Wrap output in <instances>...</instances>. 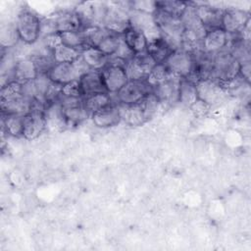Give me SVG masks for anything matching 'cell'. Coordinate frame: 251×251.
<instances>
[{
  "mask_svg": "<svg viewBox=\"0 0 251 251\" xmlns=\"http://www.w3.org/2000/svg\"><path fill=\"white\" fill-rule=\"evenodd\" d=\"M150 93H152V87L146 80H128L116 93V96L121 105L129 106L139 103Z\"/></svg>",
  "mask_w": 251,
  "mask_h": 251,
  "instance_id": "cell-7",
  "label": "cell"
},
{
  "mask_svg": "<svg viewBox=\"0 0 251 251\" xmlns=\"http://www.w3.org/2000/svg\"><path fill=\"white\" fill-rule=\"evenodd\" d=\"M240 63L225 48L213 56V79L219 82L231 80L238 76Z\"/></svg>",
  "mask_w": 251,
  "mask_h": 251,
  "instance_id": "cell-4",
  "label": "cell"
},
{
  "mask_svg": "<svg viewBox=\"0 0 251 251\" xmlns=\"http://www.w3.org/2000/svg\"><path fill=\"white\" fill-rule=\"evenodd\" d=\"M23 121L24 116L3 114V129L10 136H23Z\"/></svg>",
  "mask_w": 251,
  "mask_h": 251,
  "instance_id": "cell-28",
  "label": "cell"
},
{
  "mask_svg": "<svg viewBox=\"0 0 251 251\" xmlns=\"http://www.w3.org/2000/svg\"><path fill=\"white\" fill-rule=\"evenodd\" d=\"M250 62H245L240 64V68H239V73L238 75L246 82L249 83L250 82Z\"/></svg>",
  "mask_w": 251,
  "mask_h": 251,
  "instance_id": "cell-41",
  "label": "cell"
},
{
  "mask_svg": "<svg viewBox=\"0 0 251 251\" xmlns=\"http://www.w3.org/2000/svg\"><path fill=\"white\" fill-rule=\"evenodd\" d=\"M122 106L123 108L120 107V110L122 113V119L125 120V122L128 126H139L144 125L146 122H148L140 103L129 105V106H125V105H122Z\"/></svg>",
  "mask_w": 251,
  "mask_h": 251,
  "instance_id": "cell-23",
  "label": "cell"
},
{
  "mask_svg": "<svg viewBox=\"0 0 251 251\" xmlns=\"http://www.w3.org/2000/svg\"><path fill=\"white\" fill-rule=\"evenodd\" d=\"M154 21L158 26L163 39L172 48V50H176L181 48V34L183 32L184 26L180 19H175L159 9L153 14Z\"/></svg>",
  "mask_w": 251,
  "mask_h": 251,
  "instance_id": "cell-1",
  "label": "cell"
},
{
  "mask_svg": "<svg viewBox=\"0 0 251 251\" xmlns=\"http://www.w3.org/2000/svg\"><path fill=\"white\" fill-rule=\"evenodd\" d=\"M81 59L92 71H102L109 63L110 57L105 55L97 47L87 46L81 50Z\"/></svg>",
  "mask_w": 251,
  "mask_h": 251,
  "instance_id": "cell-19",
  "label": "cell"
},
{
  "mask_svg": "<svg viewBox=\"0 0 251 251\" xmlns=\"http://www.w3.org/2000/svg\"><path fill=\"white\" fill-rule=\"evenodd\" d=\"M121 37L122 35H118L109 31L97 45V48L108 57H112L119 47Z\"/></svg>",
  "mask_w": 251,
  "mask_h": 251,
  "instance_id": "cell-33",
  "label": "cell"
},
{
  "mask_svg": "<svg viewBox=\"0 0 251 251\" xmlns=\"http://www.w3.org/2000/svg\"><path fill=\"white\" fill-rule=\"evenodd\" d=\"M164 64L173 75L180 78L189 77L194 67L192 54L182 49L172 51Z\"/></svg>",
  "mask_w": 251,
  "mask_h": 251,
  "instance_id": "cell-9",
  "label": "cell"
},
{
  "mask_svg": "<svg viewBox=\"0 0 251 251\" xmlns=\"http://www.w3.org/2000/svg\"><path fill=\"white\" fill-rule=\"evenodd\" d=\"M38 74V69L31 58L21 59L17 61L13 66V79L21 83L35 79Z\"/></svg>",
  "mask_w": 251,
  "mask_h": 251,
  "instance_id": "cell-18",
  "label": "cell"
},
{
  "mask_svg": "<svg viewBox=\"0 0 251 251\" xmlns=\"http://www.w3.org/2000/svg\"><path fill=\"white\" fill-rule=\"evenodd\" d=\"M16 24H4L0 27V45L2 48H12L20 41Z\"/></svg>",
  "mask_w": 251,
  "mask_h": 251,
  "instance_id": "cell-27",
  "label": "cell"
},
{
  "mask_svg": "<svg viewBox=\"0 0 251 251\" xmlns=\"http://www.w3.org/2000/svg\"><path fill=\"white\" fill-rule=\"evenodd\" d=\"M195 11L198 20L207 30L221 27L224 10L207 4H201L195 6Z\"/></svg>",
  "mask_w": 251,
  "mask_h": 251,
  "instance_id": "cell-16",
  "label": "cell"
},
{
  "mask_svg": "<svg viewBox=\"0 0 251 251\" xmlns=\"http://www.w3.org/2000/svg\"><path fill=\"white\" fill-rule=\"evenodd\" d=\"M31 102L23 95L11 100L0 102L2 114L25 116L31 111Z\"/></svg>",
  "mask_w": 251,
  "mask_h": 251,
  "instance_id": "cell-20",
  "label": "cell"
},
{
  "mask_svg": "<svg viewBox=\"0 0 251 251\" xmlns=\"http://www.w3.org/2000/svg\"><path fill=\"white\" fill-rule=\"evenodd\" d=\"M90 71V69L79 57L74 63H55L48 71L47 75L54 83L64 85L68 82L77 80L80 75Z\"/></svg>",
  "mask_w": 251,
  "mask_h": 251,
  "instance_id": "cell-5",
  "label": "cell"
},
{
  "mask_svg": "<svg viewBox=\"0 0 251 251\" xmlns=\"http://www.w3.org/2000/svg\"><path fill=\"white\" fill-rule=\"evenodd\" d=\"M46 128L44 111L32 109L28 114L24 116L23 121V137L26 140L37 138Z\"/></svg>",
  "mask_w": 251,
  "mask_h": 251,
  "instance_id": "cell-11",
  "label": "cell"
},
{
  "mask_svg": "<svg viewBox=\"0 0 251 251\" xmlns=\"http://www.w3.org/2000/svg\"><path fill=\"white\" fill-rule=\"evenodd\" d=\"M16 27L21 41L32 45L41 36V19L31 10L23 9L17 16Z\"/></svg>",
  "mask_w": 251,
  "mask_h": 251,
  "instance_id": "cell-2",
  "label": "cell"
},
{
  "mask_svg": "<svg viewBox=\"0 0 251 251\" xmlns=\"http://www.w3.org/2000/svg\"><path fill=\"white\" fill-rule=\"evenodd\" d=\"M197 100L198 95L195 83L186 77L180 78L178 83V102L190 108Z\"/></svg>",
  "mask_w": 251,
  "mask_h": 251,
  "instance_id": "cell-22",
  "label": "cell"
},
{
  "mask_svg": "<svg viewBox=\"0 0 251 251\" xmlns=\"http://www.w3.org/2000/svg\"><path fill=\"white\" fill-rule=\"evenodd\" d=\"M134 56V53L128 48V46L126 44V42L124 41L123 37H121V41L119 44V47L116 51V53L112 56L115 58H119L121 60H123L124 62H128L129 60H131Z\"/></svg>",
  "mask_w": 251,
  "mask_h": 251,
  "instance_id": "cell-39",
  "label": "cell"
},
{
  "mask_svg": "<svg viewBox=\"0 0 251 251\" xmlns=\"http://www.w3.org/2000/svg\"><path fill=\"white\" fill-rule=\"evenodd\" d=\"M112 104V99L109 93H95L88 96L83 97L82 106L89 116L94 114L95 112L109 106Z\"/></svg>",
  "mask_w": 251,
  "mask_h": 251,
  "instance_id": "cell-24",
  "label": "cell"
},
{
  "mask_svg": "<svg viewBox=\"0 0 251 251\" xmlns=\"http://www.w3.org/2000/svg\"><path fill=\"white\" fill-rule=\"evenodd\" d=\"M129 10V6L126 8L122 2L107 4V13L103 27L115 34L123 35L130 27L128 19Z\"/></svg>",
  "mask_w": 251,
  "mask_h": 251,
  "instance_id": "cell-6",
  "label": "cell"
},
{
  "mask_svg": "<svg viewBox=\"0 0 251 251\" xmlns=\"http://www.w3.org/2000/svg\"><path fill=\"white\" fill-rule=\"evenodd\" d=\"M124 41L128 46V48L134 53L138 54L146 51L147 47V39L145 35L134 28L129 27L126 32L122 35Z\"/></svg>",
  "mask_w": 251,
  "mask_h": 251,
  "instance_id": "cell-25",
  "label": "cell"
},
{
  "mask_svg": "<svg viewBox=\"0 0 251 251\" xmlns=\"http://www.w3.org/2000/svg\"><path fill=\"white\" fill-rule=\"evenodd\" d=\"M155 65V61L146 51L134 54L125 66L128 80H145Z\"/></svg>",
  "mask_w": 251,
  "mask_h": 251,
  "instance_id": "cell-10",
  "label": "cell"
},
{
  "mask_svg": "<svg viewBox=\"0 0 251 251\" xmlns=\"http://www.w3.org/2000/svg\"><path fill=\"white\" fill-rule=\"evenodd\" d=\"M210 108H211V106H209L208 104L202 102V101L199 100V99L190 107V109L192 110L193 114H194L195 116H197V117L205 116V115L209 112Z\"/></svg>",
  "mask_w": 251,
  "mask_h": 251,
  "instance_id": "cell-40",
  "label": "cell"
},
{
  "mask_svg": "<svg viewBox=\"0 0 251 251\" xmlns=\"http://www.w3.org/2000/svg\"><path fill=\"white\" fill-rule=\"evenodd\" d=\"M42 43L44 48L49 51H53L60 45H62V39L59 32H52L42 36Z\"/></svg>",
  "mask_w": 251,
  "mask_h": 251,
  "instance_id": "cell-38",
  "label": "cell"
},
{
  "mask_svg": "<svg viewBox=\"0 0 251 251\" xmlns=\"http://www.w3.org/2000/svg\"><path fill=\"white\" fill-rule=\"evenodd\" d=\"M250 23V13L245 10L225 9L222 16L221 27L228 35L239 34Z\"/></svg>",
  "mask_w": 251,
  "mask_h": 251,
  "instance_id": "cell-8",
  "label": "cell"
},
{
  "mask_svg": "<svg viewBox=\"0 0 251 251\" xmlns=\"http://www.w3.org/2000/svg\"><path fill=\"white\" fill-rule=\"evenodd\" d=\"M63 115L67 124V126H78L83 121H85L90 116L85 111L82 105L69 107V108H62Z\"/></svg>",
  "mask_w": 251,
  "mask_h": 251,
  "instance_id": "cell-31",
  "label": "cell"
},
{
  "mask_svg": "<svg viewBox=\"0 0 251 251\" xmlns=\"http://www.w3.org/2000/svg\"><path fill=\"white\" fill-rule=\"evenodd\" d=\"M78 83H79L83 97L91 94H95V93L107 92L103 84L100 72L98 71L90 70L84 73L78 78Z\"/></svg>",
  "mask_w": 251,
  "mask_h": 251,
  "instance_id": "cell-17",
  "label": "cell"
},
{
  "mask_svg": "<svg viewBox=\"0 0 251 251\" xmlns=\"http://www.w3.org/2000/svg\"><path fill=\"white\" fill-rule=\"evenodd\" d=\"M180 77L172 75L167 80L152 88V93L159 99L160 103L174 104L178 102V83Z\"/></svg>",
  "mask_w": 251,
  "mask_h": 251,
  "instance_id": "cell-13",
  "label": "cell"
},
{
  "mask_svg": "<svg viewBox=\"0 0 251 251\" xmlns=\"http://www.w3.org/2000/svg\"><path fill=\"white\" fill-rule=\"evenodd\" d=\"M62 44L71 48L82 50L87 47L86 38L82 29L76 31H65L61 32Z\"/></svg>",
  "mask_w": 251,
  "mask_h": 251,
  "instance_id": "cell-29",
  "label": "cell"
},
{
  "mask_svg": "<svg viewBox=\"0 0 251 251\" xmlns=\"http://www.w3.org/2000/svg\"><path fill=\"white\" fill-rule=\"evenodd\" d=\"M172 51V48L166 43L162 36L147 42L146 52L152 57L156 64L165 63Z\"/></svg>",
  "mask_w": 251,
  "mask_h": 251,
  "instance_id": "cell-21",
  "label": "cell"
},
{
  "mask_svg": "<svg viewBox=\"0 0 251 251\" xmlns=\"http://www.w3.org/2000/svg\"><path fill=\"white\" fill-rule=\"evenodd\" d=\"M60 97H83L78 79L62 85Z\"/></svg>",
  "mask_w": 251,
  "mask_h": 251,
  "instance_id": "cell-36",
  "label": "cell"
},
{
  "mask_svg": "<svg viewBox=\"0 0 251 251\" xmlns=\"http://www.w3.org/2000/svg\"><path fill=\"white\" fill-rule=\"evenodd\" d=\"M93 125L100 128H108L117 126L121 123L122 113L120 107L111 104L90 116Z\"/></svg>",
  "mask_w": 251,
  "mask_h": 251,
  "instance_id": "cell-15",
  "label": "cell"
},
{
  "mask_svg": "<svg viewBox=\"0 0 251 251\" xmlns=\"http://www.w3.org/2000/svg\"><path fill=\"white\" fill-rule=\"evenodd\" d=\"M22 96V83L17 80H10L3 84L0 91V102L11 100Z\"/></svg>",
  "mask_w": 251,
  "mask_h": 251,
  "instance_id": "cell-34",
  "label": "cell"
},
{
  "mask_svg": "<svg viewBox=\"0 0 251 251\" xmlns=\"http://www.w3.org/2000/svg\"><path fill=\"white\" fill-rule=\"evenodd\" d=\"M126 62L119 58L110 57L108 65L100 71L101 78L106 91L109 94H116L128 81L125 69Z\"/></svg>",
  "mask_w": 251,
  "mask_h": 251,
  "instance_id": "cell-3",
  "label": "cell"
},
{
  "mask_svg": "<svg viewBox=\"0 0 251 251\" xmlns=\"http://www.w3.org/2000/svg\"><path fill=\"white\" fill-rule=\"evenodd\" d=\"M81 54V50L60 45L52 51V58L55 63H74Z\"/></svg>",
  "mask_w": 251,
  "mask_h": 251,
  "instance_id": "cell-30",
  "label": "cell"
},
{
  "mask_svg": "<svg viewBox=\"0 0 251 251\" xmlns=\"http://www.w3.org/2000/svg\"><path fill=\"white\" fill-rule=\"evenodd\" d=\"M128 6L130 10H135V11H140V12H145L148 14H154V12L157 9L156 6V1H129Z\"/></svg>",
  "mask_w": 251,
  "mask_h": 251,
  "instance_id": "cell-37",
  "label": "cell"
},
{
  "mask_svg": "<svg viewBox=\"0 0 251 251\" xmlns=\"http://www.w3.org/2000/svg\"><path fill=\"white\" fill-rule=\"evenodd\" d=\"M228 43V34L222 28L208 29L202 39V51L215 54L226 47Z\"/></svg>",
  "mask_w": 251,
  "mask_h": 251,
  "instance_id": "cell-14",
  "label": "cell"
},
{
  "mask_svg": "<svg viewBox=\"0 0 251 251\" xmlns=\"http://www.w3.org/2000/svg\"><path fill=\"white\" fill-rule=\"evenodd\" d=\"M198 99L212 106L219 102L225 94V90L221 87L218 80L213 78L200 79L195 82Z\"/></svg>",
  "mask_w": 251,
  "mask_h": 251,
  "instance_id": "cell-12",
  "label": "cell"
},
{
  "mask_svg": "<svg viewBox=\"0 0 251 251\" xmlns=\"http://www.w3.org/2000/svg\"><path fill=\"white\" fill-rule=\"evenodd\" d=\"M188 2L185 1H174V0H164V1H156L157 9L166 13L167 15L175 18L180 19L182 14L184 13Z\"/></svg>",
  "mask_w": 251,
  "mask_h": 251,
  "instance_id": "cell-26",
  "label": "cell"
},
{
  "mask_svg": "<svg viewBox=\"0 0 251 251\" xmlns=\"http://www.w3.org/2000/svg\"><path fill=\"white\" fill-rule=\"evenodd\" d=\"M140 105L143 109V112L145 114V117L147 119V121H149L157 112L159 105L161 104L159 99L155 96L154 93H150L148 94L143 100H141Z\"/></svg>",
  "mask_w": 251,
  "mask_h": 251,
  "instance_id": "cell-35",
  "label": "cell"
},
{
  "mask_svg": "<svg viewBox=\"0 0 251 251\" xmlns=\"http://www.w3.org/2000/svg\"><path fill=\"white\" fill-rule=\"evenodd\" d=\"M173 74L169 71V69L167 68V66L163 63V64H156L153 69L151 70V72L149 73L148 76L146 77V81L147 83L153 88L156 85L164 82L165 80H167Z\"/></svg>",
  "mask_w": 251,
  "mask_h": 251,
  "instance_id": "cell-32",
  "label": "cell"
}]
</instances>
